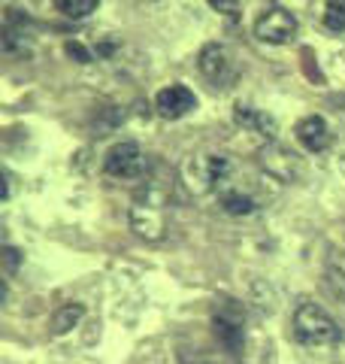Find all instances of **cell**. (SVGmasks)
I'll use <instances>...</instances> for the list:
<instances>
[{
	"mask_svg": "<svg viewBox=\"0 0 345 364\" xmlns=\"http://www.w3.org/2000/svg\"><path fill=\"white\" fill-rule=\"evenodd\" d=\"M297 33V18L285 6H267L255 21V37L261 43H288Z\"/></svg>",
	"mask_w": 345,
	"mask_h": 364,
	"instance_id": "277c9868",
	"label": "cell"
},
{
	"mask_svg": "<svg viewBox=\"0 0 345 364\" xmlns=\"http://www.w3.org/2000/svg\"><path fill=\"white\" fill-rule=\"evenodd\" d=\"M297 140H300L309 152H321L327 149L330 143V131H327V122L321 116H309L297 124Z\"/></svg>",
	"mask_w": 345,
	"mask_h": 364,
	"instance_id": "ba28073f",
	"label": "cell"
},
{
	"mask_svg": "<svg viewBox=\"0 0 345 364\" xmlns=\"http://www.w3.org/2000/svg\"><path fill=\"white\" fill-rule=\"evenodd\" d=\"M227 176V158L221 155H197L185 164V182L194 195H206Z\"/></svg>",
	"mask_w": 345,
	"mask_h": 364,
	"instance_id": "3957f363",
	"label": "cell"
},
{
	"mask_svg": "<svg viewBox=\"0 0 345 364\" xmlns=\"http://www.w3.org/2000/svg\"><path fill=\"white\" fill-rule=\"evenodd\" d=\"M324 286H327V291H330L339 304H345V273H342V270L327 267V273H324Z\"/></svg>",
	"mask_w": 345,
	"mask_h": 364,
	"instance_id": "2e32d148",
	"label": "cell"
},
{
	"mask_svg": "<svg viewBox=\"0 0 345 364\" xmlns=\"http://www.w3.org/2000/svg\"><path fill=\"white\" fill-rule=\"evenodd\" d=\"M18 264H21V252H18V249L4 246V267H6V273H13Z\"/></svg>",
	"mask_w": 345,
	"mask_h": 364,
	"instance_id": "e0dca14e",
	"label": "cell"
},
{
	"mask_svg": "<svg viewBox=\"0 0 345 364\" xmlns=\"http://www.w3.org/2000/svg\"><path fill=\"white\" fill-rule=\"evenodd\" d=\"M131 219L136 234L148 237V240H158L164 234V195H155V188H146L140 191L133 210H131Z\"/></svg>",
	"mask_w": 345,
	"mask_h": 364,
	"instance_id": "7a4b0ae2",
	"label": "cell"
},
{
	"mask_svg": "<svg viewBox=\"0 0 345 364\" xmlns=\"http://www.w3.org/2000/svg\"><path fill=\"white\" fill-rule=\"evenodd\" d=\"M79 318H82V306H79V304H67V306H61V310L52 316L49 328H52V334H67L79 322Z\"/></svg>",
	"mask_w": 345,
	"mask_h": 364,
	"instance_id": "7c38bea8",
	"label": "cell"
},
{
	"mask_svg": "<svg viewBox=\"0 0 345 364\" xmlns=\"http://www.w3.org/2000/svg\"><path fill=\"white\" fill-rule=\"evenodd\" d=\"M67 52H70L73 55V58H79V61H82V64H88L91 61V55L82 49V46H79V43H67Z\"/></svg>",
	"mask_w": 345,
	"mask_h": 364,
	"instance_id": "d6986e66",
	"label": "cell"
},
{
	"mask_svg": "<svg viewBox=\"0 0 345 364\" xmlns=\"http://www.w3.org/2000/svg\"><path fill=\"white\" fill-rule=\"evenodd\" d=\"M221 207L230 215H248L255 210V200L248 195H243V191H227V195H221Z\"/></svg>",
	"mask_w": 345,
	"mask_h": 364,
	"instance_id": "4fadbf2b",
	"label": "cell"
},
{
	"mask_svg": "<svg viewBox=\"0 0 345 364\" xmlns=\"http://www.w3.org/2000/svg\"><path fill=\"white\" fill-rule=\"evenodd\" d=\"M215 334L230 352H239L243 349V318L227 316V313H215Z\"/></svg>",
	"mask_w": 345,
	"mask_h": 364,
	"instance_id": "30bf717a",
	"label": "cell"
},
{
	"mask_svg": "<svg viewBox=\"0 0 345 364\" xmlns=\"http://www.w3.org/2000/svg\"><path fill=\"white\" fill-rule=\"evenodd\" d=\"M236 122L248 131H258L263 136H273L275 134V122L267 116V112H258V109H248V107H239L236 109Z\"/></svg>",
	"mask_w": 345,
	"mask_h": 364,
	"instance_id": "8fae6325",
	"label": "cell"
},
{
	"mask_svg": "<svg viewBox=\"0 0 345 364\" xmlns=\"http://www.w3.org/2000/svg\"><path fill=\"white\" fill-rule=\"evenodd\" d=\"M294 334L306 346H330L339 340V328L321 306L300 304L294 313Z\"/></svg>",
	"mask_w": 345,
	"mask_h": 364,
	"instance_id": "6da1fadb",
	"label": "cell"
},
{
	"mask_svg": "<svg viewBox=\"0 0 345 364\" xmlns=\"http://www.w3.org/2000/svg\"><path fill=\"white\" fill-rule=\"evenodd\" d=\"M324 25L330 31H345V0H327V6H324Z\"/></svg>",
	"mask_w": 345,
	"mask_h": 364,
	"instance_id": "9a60e30c",
	"label": "cell"
},
{
	"mask_svg": "<svg viewBox=\"0 0 345 364\" xmlns=\"http://www.w3.org/2000/svg\"><path fill=\"white\" fill-rule=\"evenodd\" d=\"M55 6L70 18H85L88 13L97 9V0H55Z\"/></svg>",
	"mask_w": 345,
	"mask_h": 364,
	"instance_id": "5bb4252c",
	"label": "cell"
},
{
	"mask_svg": "<svg viewBox=\"0 0 345 364\" xmlns=\"http://www.w3.org/2000/svg\"><path fill=\"white\" fill-rule=\"evenodd\" d=\"M200 70H203L206 79H212V82H224L227 73H230V52L224 49V46L209 43L200 52Z\"/></svg>",
	"mask_w": 345,
	"mask_h": 364,
	"instance_id": "52a82bcc",
	"label": "cell"
},
{
	"mask_svg": "<svg viewBox=\"0 0 345 364\" xmlns=\"http://www.w3.org/2000/svg\"><path fill=\"white\" fill-rule=\"evenodd\" d=\"M263 167H270L279 179H291L294 173H300V161H297V155L282 149V146H273V149L263 152Z\"/></svg>",
	"mask_w": 345,
	"mask_h": 364,
	"instance_id": "9c48e42d",
	"label": "cell"
},
{
	"mask_svg": "<svg viewBox=\"0 0 345 364\" xmlns=\"http://www.w3.org/2000/svg\"><path fill=\"white\" fill-rule=\"evenodd\" d=\"M146 167V158L136 143H119L106 152V173L119 179H133L140 176Z\"/></svg>",
	"mask_w": 345,
	"mask_h": 364,
	"instance_id": "5b68a950",
	"label": "cell"
},
{
	"mask_svg": "<svg viewBox=\"0 0 345 364\" xmlns=\"http://www.w3.org/2000/svg\"><path fill=\"white\" fill-rule=\"evenodd\" d=\"M194 104H197V97H194V91L185 85H170V88L160 91L158 100H155V107L164 119H182L185 112L194 109Z\"/></svg>",
	"mask_w": 345,
	"mask_h": 364,
	"instance_id": "8992f818",
	"label": "cell"
},
{
	"mask_svg": "<svg viewBox=\"0 0 345 364\" xmlns=\"http://www.w3.org/2000/svg\"><path fill=\"white\" fill-rule=\"evenodd\" d=\"M209 6L218 9V13H227V16L236 13V0H209Z\"/></svg>",
	"mask_w": 345,
	"mask_h": 364,
	"instance_id": "ac0fdd59",
	"label": "cell"
}]
</instances>
